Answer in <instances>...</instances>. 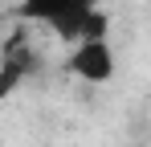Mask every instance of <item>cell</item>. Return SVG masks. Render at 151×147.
<instances>
[{"label":"cell","mask_w":151,"mask_h":147,"mask_svg":"<svg viewBox=\"0 0 151 147\" xmlns=\"http://www.w3.org/2000/svg\"><path fill=\"white\" fill-rule=\"evenodd\" d=\"M70 74H78L82 82H110L114 78V53L106 41H78V49L70 53Z\"/></svg>","instance_id":"obj_2"},{"label":"cell","mask_w":151,"mask_h":147,"mask_svg":"<svg viewBox=\"0 0 151 147\" xmlns=\"http://www.w3.org/2000/svg\"><path fill=\"white\" fill-rule=\"evenodd\" d=\"M82 41H106V12H102V8L90 12V21L82 29Z\"/></svg>","instance_id":"obj_4"},{"label":"cell","mask_w":151,"mask_h":147,"mask_svg":"<svg viewBox=\"0 0 151 147\" xmlns=\"http://www.w3.org/2000/svg\"><path fill=\"white\" fill-rule=\"evenodd\" d=\"M98 0H21V21L49 24L61 41H82V29Z\"/></svg>","instance_id":"obj_1"},{"label":"cell","mask_w":151,"mask_h":147,"mask_svg":"<svg viewBox=\"0 0 151 147\" xmlns=\"http://www.w3.org/2000/svg\"><path fill=\"white\" fill-rule=\"evenodd\" d=\"M33 66H37L33 45H29L21 33H12V37L4 41V61H0V70H4V78H0V94L8 98L17 86H21V78H25V74H33Z\"/></svg>","instance_id":"obj_3"}]
</instances>
